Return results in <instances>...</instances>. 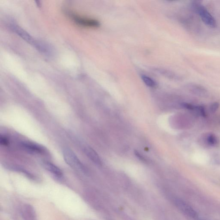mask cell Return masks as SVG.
Listing matches in <instances>:
<instances>
[{
	"mask_svg": "<svg viewBox=\"0 0 220 220\" xmlns=\"http://www.w3.org/2000/svg\"><path fill=\"white\" fill-rule=\"evenodd\" d=\"M62 153L64 160L67 164L78 171L85 172V167L72 150L65 148L63 149Z\"/></svg>",
	"mask_w": 220,
	"mask_h": 220,
	"instance_id": "obj_2",
	"label": "cell"
},
{
	"mask_svg": "<svg viewBox=\"0 0 220 220\" xmlns=\"http://www.w3.org/2000/svg\"><path fill=\"white\" fill-rule=\"evenodd\" d=\"M175 203L176 207L187 216L195 220H199V215L193 208L182 199H175Z\"/></svg>",
	"mask_w": 220,
	"mask_h": 220,
	"instance_id": "obj_4",
	"label": "cell"
},
{
	"mask_svg": "<svg viewBox=\"0 0 220 220\" xmlns=\"http://www.w3.org/2000/svg\"><path fill=\"white\" fill-rule=\"evenodd\" d=\"M219 106V104L218 102L213 103L210 106L211 111L212 112H215L218 108Z\"/></svg>",
	"mask_w": 220,
	"mask_h": 220,
	"instance_id": "obj_16",
	"label": "cell"
},
{
	"mask_svg": "<svg viewBox=\"0 0 220 220\" xmlns=\"http://www.w3.org/2000/svg\"><path fill=\"white\" fill-rule=\"evenodd\" d=\"M192 6L195 11L198 13L203 22L206 25L212 28H215L216 27V20L206 7L197 2L192 3Z\"/></svg>",
	"mask_w": 220,
	"mask_h": 220,
	"instance_id": "obj_3",
	"label": "cell"
},
{
	"mask_svg": "<svg viewBox=\"0 0 220 220\" xmlns=\"http://www.w3.org/2000/svg\"><path fill=\"white\" fill-rule=\"evenodd\" d=\"M43 166L45 169L58 178H62L63 176L62 172L60 168L51 162H44L43 163Z\"/></svg>",
	"mask_w": 220,
	"mask_h": 220,
	"instance_id": "obj_7",
	"label": "cell"
},
{
	"mask_svg": "<svg viewBox=\"0 0 220 220\" xmlns=\"http://www.w3.org/2000/svg\"><path fill=\"white\" fill-rule=\"evenodd\" d=\"M194 110L199 115L203 117H206V114L203 107L202 106H196Z\"/></svg>",
	"mask_w": 220,
	"mask_h": 220,
	"instance_id": "obj_13",
	"label": "cell"
},
{
	"mask_svg": "<svg viewBox=\"0 0 220 220\" xmlns=\"http://www.w3.org/2000/svg\"><path fill=\"white\" fill-rule=\"evenodd\" d=\"M182 105L183 107L184 108L191 110H194L196 107V106H194V105L187 103H182Z\"/></svg>",
	"mask_w": 220,
	"mask_h": 220,
	"instance_id": "obj_15",
	"label": "cell"
},
{
	"mask_svg": "<svg viewBox=\"0 0 220 220\" xmlns=\"http://www.w3.org/2000/svg\"><path fill=\"white\" fill-rule=\"evenodd\" d=\"M207 143L211 146H215L218 143V139L215 135L213 134H209L206 138Z\"/></svg>",
	"mask_w": 220,
	"mask_h": 220,
	"instance_id": "obj_12",
	"label": "cell"
},
{
	"mask_svg": "<svg viewBox=\"0 0 220 220\" xmlns=\"http://www.w3.org/2000/svg\"><path fill=\"white\" fill-rule=\"evenodd\" d=\"M84 151L87 156L88 157L96 164L100 166L102 162L99 156L92 148L89 146H85L84 148Z\"/></svg>",
	"mask_w": 220,
	"mask_h": 220,
	"instance_id": "obj_8",
	"label": "cell"
},
{
	"mask_svg": "<svg viewBox=\"0 0 220 220\" xmlns=\"http://www.w3.org/2000/svg\"><path fill=\"white\" fill-rule=\"evenodd\" d=\"M9 28L11 30L18 34L19 37L28 43L33 46L39 51L44 53H50V48L48 44L34 39L30 34H28L26 31L18 25L12 23L10 24Z\"/></svg>",
	"mask_w": 220,
	"mask_h": 220,
	"instance_id": "obj_1",
	"label": "cell"
},
{
	"mask_svg": "<svg viewBox=\"0 0 220 220\" xmlns=\"http://www.w3.org/2000/svg\"><path fill=\"white\" fill-rule=\"evenodd\" d=\"M21 145L25 151L30 153H41L43 152V149L42 148L33 143L24 142L22 143Z\"/></svg>",
	"mask_w": 220,
	"mask_h": 220,
	"instance_id": "obj_9",
	"label": "cell"
},
{
	"mask_svg": "<svg viewBox=\"0 0 220 220\" xmlns=\"http://www.w3.org/2000/svg\"><path fill=\"white\" fill-rule=\"evenodd\" d=\"M22 214L24 220H37L35 210L31 205L27 204L24 206Z\"/></svg>",
	"mask_w": 220,
	"mask_h": 220,
	"instance_id": "obj_6",
	"label": "cell"
},
{
	"mask_svg": "<svg viewBox=\"0 0 220 220\" xmlns=\"http://www.w3.org/2000/svg\"><path fill=\"white\" fill-rule=\"evenodd\" d=\"M142 78L144 83L148 87L154 88L156 85V82L153 79L148 77L147 76L142 75Z\"/></svg>",
	"mask_w": 220,
	"mask_h": 220,
	"instance_id": "obj_11",
	"label": "cell"
},
{
	"mask_svg": "<svg viewBox=\"0 0 220 220\" xmlns=\"http://www.w3.org/2000/svg\"><path fill=\"white\" fill-rule=\"evenodd\" d=\"M199 220H203L200 219H199Z\"/></svg>",
	"mask_w": 220,
	"mask_h": 220,
	"instance_id": "obj_17",
	"label": "cell"
},
{
	"mask_svg": "<svg viewBox=\"0 0 220 220\" xmlns=\"http://www.w3.org/2000/svg\"><path fill=\"white\" fill-rule=\"evenodd\" d=\"M190 86H191V90L195 93L201 94H204L206 92V89L202 86L195 84H191Z\"/></svg>",
	"mask_w": 220,
	"mask_h": 220,
	"instance_id": "obj_10",
	"label": "cell"
},
{
	"mask_svg": "<svg viewBox=\"0 0 220 220\" xmlns=\"http://www.w3.org/2000/svg\"><path fill=\"white\" fill-rule=\"evenodd\" d=\"M68 14L74 22L80 26L93 28L98 27L100 26L99 22L96 19L83 18L70 12Z\"/></svg>",
	"mask_w": 220,
	"mask_h": 220,
	"instance_id": "obj_5",
	"label": "cell"
},
{
	"mask_svg": "<svg viewBox=\"0 0 220 220\" xmlns=\"http://www.w3.org/2000/svg\"><path fill=\"white\" fill-rule=\"evenodd\" d=\"M0 143L3 146H7L9 144V140L4 136H1L0 138Z\"/></svg>",
	"mask_w": 220,
	"mask_h": 220,
	"instance_id": "obj_14",
	"label": "cell"
}]
</instances>
